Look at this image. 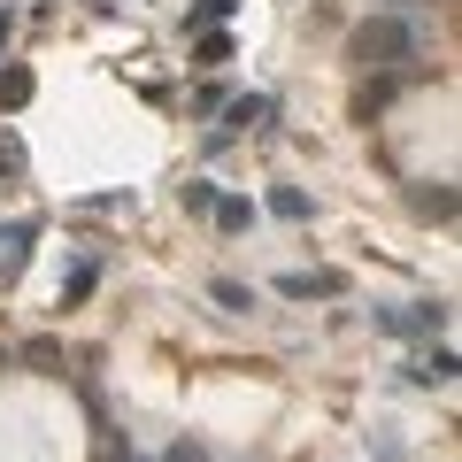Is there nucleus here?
Masks as SVG:
<instances>
[{"mask_svg": "<svg viewBox=\"0 0 462 462\" xmlns=\"http://www.w3.org/2000/svg\"><path fill=\"white\" fill-rule=\"evenodd\" d=\"M162 462H208V455H200V447H193V439H178V447H170V455H162Z\"/></svg>", "mask_w": 462, "mask_h": 462, "instance_id": "obj_12", "label": "nucleus"}, {"mask_svg": "<svg viewBox=\"0 0 462 462\" xmlns=\"http://www.w3.org/2000/svg\"><path fill=\"white\" fill-rule=\"evenodd\" d=\"M208 216H216V224H224V231H247V224H254V208H247V200H216Z\"/></svg>", "mask_w": 462, "mask_h": 462, "instance_id": "obj_6", "label": "nucleus"}, {"mask_svg": "<svg viewBox=\"0 0 462 462\" xmlns=\"http://www.w3.org/2000/svg\"><path fill=\"white\" fill-rule=\"evenodd\" d=\"M270 208H278L285 224H300V216H309V193H293V185H278V193H270Z\"/></svg>", "mask_w": 462, "mask_h": 462, "instance_id": "obj_7", "label": "nucleus"}, {"mask_svg": "<svg viewBox=\"0 0 462 462\" xmlns=\"http://www.w3.org/2000/svg\"><path fill=\"white\" fill-rule=\"evenodd\" d=\"M208 300H216V309H231V316H247V309H254V285H239V278H216V285H208Z\"/></svg>", "mask_w": 462, "mask_h": 462, "instance_id": "obj_3", "label": "nucleus"}, {"mask_svg": "<svg viewBox=\"0 0 462 462\" xmlns=\"http://www.w3.org/2000/svg\"><path fill=\"white\" fill-rule=\"evenodd\" d=\"M263 116H270V100H263V93H247V100H231V124H263Z\"/></svg>", "mask_w": 462, "mask_h": 462, "instance_id": "obj_11", "label": "nucleus"}, {"mask_svg": "<svg viewBox=\"0 0 462 462\" xmlns=\"http://www.w3.org/2000/svg\"><path fill=\"white\" fill-rule=\"evenodd\" d=\"M416 378H424V385H447V378H455V355H447V346H439V355H424V370H416Z\"/></svg>", "mask_w": 462, "mask_h": 462, "instance_id": "obj_9", "label": "nucleus"}, {"mask_svg": "<svg viewBox=\"0 0 462 462\" xmlns=\"http://www.w3.org/2000/svg\"><path fill=\"white\" fill-rule=\"evenodd\" d=\"M0 100H8V108H23V100H32V69H8V78H0Z\"/></svg>", "mask_w": 462, "mask_h": 462, "instance_id": "obj_8", "label": "nucleus"}, {"mask_svg": "<svg viewBox=\"0 0 462 462\" xmlns=\"http://www.w3.org/2000/svg\"><path fill=\"white\" fill-rule=\"evenodd\" d=\"M278 293H285V300H309V293H339V278H331V270L300 278V270H293V278H278Z\"/></svg>", "mask_w": 462, "mask_h": 462, "instance_id": "obj_5", "label": "nucleus"}, {"mask_svg": "<svg viewBox=\"0 0 462 462\" xmlns=\"http://www.w3.org/2000/svg\"><path fill=\"white\" fill-rule=\"evenodd\" d=\"M185 208L208 216V208H216V185H208V178H185Z\"/></svg>", "mask_w": 462, "mask_h": 462, "instance_id": "obj_10", "label": "nucleus"}, {"mask_svg": "<svg viewBox=\"0 0 462 462\" xmlns=\"http://www.w3.org/2000/svg\"><path fill=\"white\" fill-rule=\"evenodd\" d=\"M416 54V32L401 16H370V23H355V62L363 69H401Z\"/></svg>", "mask_w": 462, "mask_h": 462, "instance_id": "obj_1", "label": "nucleus"}, {"mask_svg": "<svg viewBox=\"0 0 462 462\" xmlns=\"http://www.w3.org/2000/svg\"><path fill=\"white\" fill-rule=\"evenodd\" d=\"M378 324H385V331H401V339H409V331H439V300H416V309H385Z\"/></svg>", "mask_w": 462, "mask_h": 462, "instance_id": "obj_2", "label": "nucleus"}, {"mask_svg": "<svg viewBox=\"0 0 462 462\" xmlns=\"http://www.w3.org/2000/svg\"><path fill=\"white\" fill-rule=\"evenodd\" d=\"M108 462H132V455H108Z\"/></svg>", "mask_w": 462, "mask_h": 462, "instance_id": "obj_13", "label": "nucleus"}, {"mask_svg": "<svg viewBox=\"0 0 462 462\" xmlns=\"http://www.w3.org/2000/svg\"><path fill=\"white\" fill-rule=\"evenodd\" d=\"M416 216H431V224H447V216H455V193H447V185H416Z\"/></svg>", "mask_w": 462, "mask_h": 462, "instance_id": "obj_4", "label": "nucleus"}]
</instances>
